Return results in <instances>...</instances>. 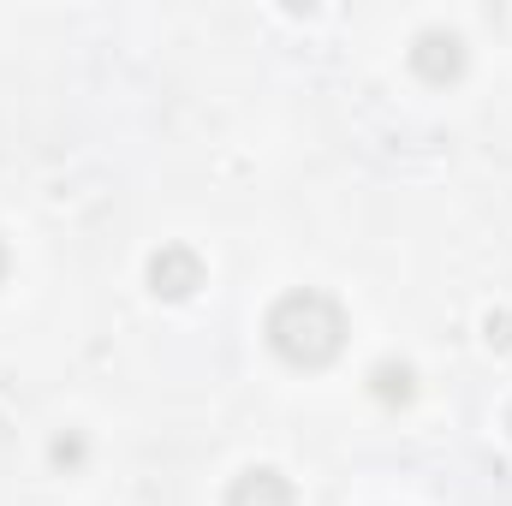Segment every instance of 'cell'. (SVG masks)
I'll return each mask as SVG.
<instances>
[{
    "label": "cell",
    "mask_w": 512,
    "mask_h": 506,
    "mask_svg": "<svg viewBox=\"0 0 512 506\" xmlns=\"http://www.w3.org/2000/svg\"><path fill=\"white\" fill-rule=\"evenodd\" d=\"M191 286H197V256H185V251L155 256V292H173V298H185Z\"/></svg>",
    "instance_id": "cell-3"
},
{
    "label": "cell",
    "mask_w": 512,
    "mask_h": 506,
    "mask_svg": "<svg viewBox=\"0 0 512 506\" xmlns=\"http://www.w3.org/2000/svg\"><path fill=\"white\" fill-rule=\"evenodd\" d=\"M340 334H346V322H340V310L322 298V292H292L274 316H268V340H274V352L286 358V364H328L334 352H340Z\"/></svg>",
    "instance_id": "cell-1"
},
{
    "label": "cell",
    "mask_w": 512,
    "mask_h": 506,
    "mask_svg": "<svg viewBox=\"0 0 512 506\" xmlns=\"http://www.w3.org/2000/svg\"><path fill=\"white\" fill-rule=\"evenodd\" d=\"M227 506H292V489L274 471H251V477H239V489H233Z\"/></svg>",
    "instance_id": "cell-2"
}]
</instances>
